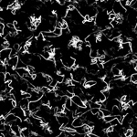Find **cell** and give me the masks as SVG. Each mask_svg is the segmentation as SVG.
Returning a JSON list of instances; mask_svg holds the SVG:
<instances>
[{"instance_id":"cell-1","label":"cell","mask_w":137,"mask_h":137,"mask_svg":"<svg viewBox=\"0 0 137 137\" xmlns=\"http://www.w3.org/2000/svg\"><path fill=\"white\" fill-rule=\"evenodd\" d=\"M112 10L114 11V13L116 15L123 16V15L126 14V8L122 6L121 3H120V1H117V0H115L114 4H113V6H112Z\"/></svg>"},{"instance_id":"cell-2","label":"cell","mask_w":137,"mask_h":137,"mask_svg":"<svg viewBox=\"0 0 137 137\" xmlns=\"http://www.w3.org/2000/svg\"><path fill=\"white\" fill-rule=\"evenodd\" d=\"M11 112L14 113L16 117L20 118L21 120H26V119H27V117H26V115H25V112H24V109H22L20 106H17V105L15 106V107L11 110Z\"/></svg>"},{"instance_id":"cell-3","label":"cell","mask_w":137,"mask_h":137,"mask_svg":"<svg viewBox=\"0 0 137 137\" xmlns=\"http://www.w3.org/2000/svg\"><path fill=\"white\" fill-rule=\"evenodd\" d=\"M10 54H11V48H3L0 51V61L4 63L10 58Z\"/></svg>"},{"instance_id":"cell-4","label":"cell","mask_w":137,"mask_h":137,"mask_svg":"<svg viewBox=\"0 0 137 137\" xmlns=\"http://www.w3.org/2000/svg\"><path fill=\"white\" fill-rule=\"evenodd\" d=\"M42 105V102L40 100L38 101H35V102H29V110L31 112H37L38 109L40 108V106Z\"/></svg>"},{"instance_id":"cell-5","label":"cell","mask_w":137,"mask_h":137,"mask_svg":"<svg viewBox=\"0 0 137 137\" xmlns=\"http://www.w3.org/2000/svg\"><path fill=\"white\" fill-rule=\"evenodd\" d=\"M42 95L38 91V90H33L30 93V97L29 98V102H35V101H38L40 100Z\"/></svg>"},{"instance_id":"cell-6","label":"cell","mask_w":137,"mask_h":137,"mask_svg":"<svg viewBox=\"0 0 137 137\" xmlns=\"http://www.w3.org/2000/svg\"><path fill=\"white\" fill-rule=\"evenodd\" d=\"M71 101L72 102H74L75 104H77L78 106H80V107H84L85 106V102H83L81 98H80L79 95H73L71 97Z\"/></svg>"},{"instance_id":"cell-7","label":"cell","mask_w":137,"mask_h":137,"mask_svg":"<svg viewBox=\"0 0 137 137\" xmlns=\"http://www.w3.org/2000/svg\"><path fill=\"white\" fill-rule=\"evenodd\" d=\"M56 118H57L59 123H60L61 125L66 126V125L69 123V118H68L66 115H63V116H61V115H57Z\"/></svg>"},{"instance_id":"cell-8","label":"cell","mask_w":137,"mask_h":137,"mask_svg":"<svg viewBox=\"0 0 137 137\" xmlns=\"http://www.w3.org/2000/svg\"><path fill=\"white\" fill-rule=\"evenodd\" d=\"M19 58L17 55H16V56H13V57H10L8 60H7V64H9L10 66H12V67H14L15 69H16V64H17V61H18Z\"/></svg>"},{"instance_id":"cell-9","label":"cell","mask_w":137,"mask_h":137,"mask_svg":"<svg viewBox=\"0 0 137 137\" xmlns=\"http://www.w3.org/2000/svg\"><path fill=\"white\" fill-rule=\"evenodd\" d=\"M84 124V121H83L82 119L80 118V116H78V117H75L72 122V126L74 128L76 127H79V126H81V125Z\"/></svg>"},{"instance_id":"cell-10","label":"cell","mask_w":137,"mask_h":137,"mask_svg":"<svg viewBox=\"0 0 137 137\" xmlns=\"http://www.w3.org/2000/svg\"><path fill=\"white\" fill-rule=\"evenodd\" d=\"M18 103H19V106L22 109H24V110H25V109H28L29 108V98H22V99L18 102Z\"/></svg>"},{"instance_id":"cell-11","label":"cell","mask_w":137,"mask_h":137,"mask_svg":"<svg viewBox=\"0 0 137 137\" xmlns=\"http://www.w3.org/2000/svg\"><path fill=\"white\" fill-rule=\"evenodd\" d=\"M5 118H6V123H10V122H12L15 121V120H16L17 117H16V116L14 114V113H12V112H9V113L6 115Z\"/></svg>"},{"instance_id":"cell-12","label":"cell","mask_w":137,"mask_h":137,"mask_svg":"<svg viewBox=\"0 0 137 137\" xmlns=\"http://www.w3.org/2000/svg\"><path fill=\"white\" fill-rule=\"evenodd\" d=\"M121 48H123L125 51H127L128 53H131L132 52V44L131 42H127V43H122Z\"/></svg>"},{"instance_id":"cell-13","label":"cell","mask_w":137,"mask_h":137,"mask_svg":"<svg viewBox=\"0 0 137 137\" xmlns=\"http://www.w3.org/2000/svg\"><path fill=\"white\" fill-rule=\"evenodd\" d=\"M20 133H21V136L22 137H29V135H30L32 132L30 131L29 128H23V129H21Z\"/></svg>"},{"instance_id":"cell-14","label":"cell","mask_w":137,"mask_h":137,"mask_svg":"<svg viewBox=\"0 0 137 137\" xmlns=\"http://www.w3.org/2000/svg\"><path fill=\"white\" fill-rule=\"evenodd\" d=\"M40 57L42 59H44V60H49L51 57H52V54H51L50 52H48V51H46V50H43L40 53Z\"/></svg>"},{"instance_id":"cell-15","label":"cell","mask_w":137,"mask_h":137,"mask_svg":"<svg viewBox=\"0 0 137 137\" xmlns=\"http://www.w3.org/2000/svg\"><path fill=\"white\" fill-rule=\"evenodd\" d=\"M83 93V90L80 88V86H74L73 94L74 95H81Z\"/></svg>"},{"instance_id":"cell-16","label":"cell","mask_w":137,"mask_h":137,"mask_svg":"<svg viewBox=\"0 0 137 137\" xmlns=\"http://www.w3.org/2000/svg\"><path fill=\"white\" fill-rule=\"evenodd\" d=\"M121 108L120 107H118V106H113L112 109V115H119V114H122L121 113Z\"/></svg>"},{"instance_id":"cell-17","label":"cell","mask_w":137,"mask_h":137,"mask_svg":"<svg viewBox=\"0 0 137 137\" xmlns=\"http://www.w3.org/2000/svg\"><path fill=\"white\" fill-rule=\"evenodd\" d=\"M124 135L126 137H132L134 135V132L133 128H128V129H125V133Z\"/></svg>"},{"instance_id":"cell-18","label":"cell","mask_w":137,"mask_h":137,"mask_svg":"<svg viewBox=\"0 0 137 137\" xmlns=\"http://www.w3.org/2000/svg\"><path fill=\"white\" fill-rule=\"evenodd\" d=\"M42 34L44 37H48V38H54V37H57L55 35V33L53 31H43Z\"/></svg>"},{"instance_id":"cell-19","label":"cell","mask_w":137,"mask_h":137,"mask_svg":"<svg viewBox=\"0 0 137 137\" xmlns=\"http://www.w3.org/2000/svg\"><path fill=\"white\" fill-rule=\"evenodd\" d=\"M75 131L80 134H85V128H84V125H81V126L76 127L75 128Z\"/></svg>"},{"instance_id":"cell-20","label":"cell","mask_w":137,"mask_h":137,"mask_svg":"<svg viewBox=\"0 0 137 137\" xmlns=\"http://www.w3.org/2000/svg\"><path fill=\"white\" fill-rule=\"evenodd\" d=\"M96 84V80H86L85 81V83L83 84L84 86L85 87H87V88H90V87H92V86H94Z\"/></svg>"},{"instance_id":"cell-21","label":"cell","mask_w":137,"mask_h":137,"mask_svg":"<svg viewBox=\"0 0 137 137\" xmlns=\"http://www.w3.org/2000/svg\"><path fill=\"white\" fill-rule=\"evenodd\" d=\"M71 105H72V101H71V98L67 97V100H66V102H65V107L68 108L69 110H70V109H71Z\"/></svg>"},{"instance_id":"cell-22","label":"cell","mask_w":137,"mask_h":137,"mask_svg":"<svg viewBox=\"0 0 137 137\" xmlns=\"http://www.w3.org/2000/svg\"><path fill=\"white\" fill-rule=\"evenodd\" d=\"M112 72L113 73L114 76H116V75H120V74H121V70H119L118 68L114 65V66L112 68Z\"/></svg>"},{"instance_id":"cell-23","label":"cell","mask_w":137,"mask_h":137,"mask_svg":"<svg viewBox=\"0 0 137 137\" xmlns=\"http://www.w3.org/2000/svg\"><path fill=\"white\" fill-rule=\"evenodd\" d=\"M53 32H54L55 35L57 36V37H60V36L62 35V29H61V28H57V27H55Z\"/></svg>"},{"instance_id":"cell-24","label":"cell","mask_w":137,"mask_h":137,"mask_svg":"<svg viewBox=\"0 0 137 137\" xmlns=\"http://www.w3.org/2000/svg\"><path fill=\"white\" fill-rule=\"evenodd\" d=\"M115 117H116L115 115L111 114V115H108V116H104V117H103V120H104V122H110L112 121V120H113Z\"/></svg>"},{"instance_id":"cell-25","label":"cell","mask_w":137,"mask_h":137,"mask_svg":"<svg viewBox=\"0 0 137 137\" xmlns=\"http://www.w3.org/2000/svg\"><path fill=\"white\" fill-rule=\"evenodd\" d=\"M27 64H25L24 62H23L21 60H18V61H17V64H16V69H18V68H26L27 69Z\"/></svg>"},{"instance_id":"cell-26","label":"cell","mask_w":137,"mask_h":137,"mask_svg":"<svg viewBox=\"0 0 137 137\" xmlns=\"http://www.w3.org/2000/svg\"><path fill=\"white\" fill-rule=\"evenodd\" d=\"M102 92L103 93V95L106 97V99H108V98H110V88H107V89L103 90V91H102Z\"/></svg>"},{"instance_id":"cell-27","label":"cell","mask_w":137,"mask_h":137,"mask_svg":"<svg viewBox=\"0 0 137 137\" xmlns=\"http://www.w3.org/2000/svg\"><path fill=\"white\" fill-rule=\"evenodd\" d=\"M109 15V18H110V20H112V19H114L116 16H117V15L114 13V11L113 10H112V11H110V12L108 13Z\"/></svg>"},{"instance_id":"cell-28","label":"cell","mask_w":137,"mask_h":137,"mask_svg":"<svg viewBox=\"0 0 137 137\" xmlns=\"http://www.w3.org/2000/svg\"><path fill=\"white\" fill-rule=\"evenodd\" d=\"M119 123H121L120 122H119V120L116 117H115L113 120H112V121L110 122V124L112 125V126H115V125H117V124H119Z\"/></svg>"},{"instance_id":"cell-29","label":"cell","mask_w":137,"mask_h":137,"mask_svg":"<svg viewBox=\"0 0 137 137\" xmlns=\"http://www.w3.org/2000/svg\"><path fill=\"white\" fill-rule=\"evenodd\" d=\"M97 117L100 119H103V117H104V114H103V112H102V111L101 109H100V111L97 113Z\"/></svg>"},{"instance_id":"cell-30","label":"cell","mask_w":137,"mask_h":137,"mask_svg":"<svg viewBox=\"0 0 137 137\" xmlns=\"http://www.w3.org/2000/svg\"><path fill=\"white\" fill-rule=\"evenodd\" d=\"M120 3L123 7H126L128 6V1L127 0H120Z\"/></svg>"},{"instance_id":"cell-31","label":"cell","mask_w":137,"mask_h":137,"mask_svg":"<svg viewBox=\"0 0 137 137\" xmlns=\"http://www.w3.org/2000/svg\"><path fill=\"white\" fill-rule=\"evenodd\" d=\"M100 111V108H91V112H92L93 114L97 115V113H98V112Z\"/></svg>"},{"instance_id":"cell-32","label":"cell","mask_w":137,"mask_h":137,"mask_svg":"<svg viewBox=\"0 0 137 137\" xmlns=\"http://www.w3.org/2000/svg\"><path fill=\"white\" fill-rule=\"evenodd\" d=\"M86 1H87V4H88L89 6L95 5V3H96V0H86Z\"/></svg>"},{"instance_id":"cell-33","label":"cell","mask_w":137,"mask_h":137,"mask_svg":"<svg viewBox=\"0 0 137 137\" xmlns=\"http://www.w3.org/2000/svg\"><path fill=\"white\" fill-rule=\"evenodd\" d=\"M132 109H133V111H134V114H135V113H137V102H134V106L132 107Z\"/></svg>"},{"instance_id":"cell-34","label":"cell","mask_w":137,"mask_h":137,"mask_svg":"<svg viewBox=\"0 0 137 137\" xmlns=\"http://www.w3.org/2000/svg\"><path fill=\"white\" fill-rule=\"evenodd\" d=\"M134 70H135V72H136V73H137V66H136V67H135V68H134Z\"/></svg>"},{"instance_id":"cell-35","label":"cell","mask_w":137,"mask_h":137,"mask_svg":"<svg viewBox=\"0 0 137 137\" xmlns=\"http://www.w3.org/2000/svg\"><path fill=\"white\" fill-rule=\"evenodd\" d=\"M0 100H1V93H0Z\"/></svg>"},{"instance_id":"cell-36","label":"cell","mask_w":137,"mask_h":137,"mask_svg":"<svg viewBox=\"0 0 137 137\" xmlns=\"http://www.w3.org/2000/svg\"><path fill=\"white\" fill-rule=\"evenodd\" d=\"M0 10H2V7H1V6H0Z\"/></svg>"},{"instance_id":"cell-37","label":"cell","mask_w":137,"mask_h":137,"mask_svg":"<svg viewBox=\"0 0 137 137\" xmlns=\"http://www.w3.org/2000/svg\"><path fill=\"white\" fill-rule=\"evenodd\" d=\"M135 9H136V10H137V7H136V8H135Z\"/></svg>"},{"instance_id":"cell-38","label":"cell","mask_w":137,"mask_h":137,"mask_svg":"<svg viewBox=\"0 0 137 137\" xmlns=\"http://www.w3.org/2000/svg\"><path fill=\"white\" fill-rule=\"evenodd\" d=\"M117 1H120V0H117Z\"/></svg>"}]
</instances>
